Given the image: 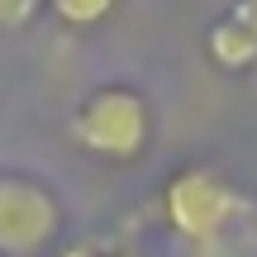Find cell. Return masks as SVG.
Here are the masks:
<instances>
[{"label":"cell","instance_id":"4","mask_svg":"<svg viewBox=\"0 0 257 257\" xmlns=\"http://www.w3.org/2000/svg\"><path fill=\"white\" fill-rule=\"evenodd\" d=\"M205 48H210V57L224 67V72H243V67L257 62V34L243 24L238 15L214 19L210 34H205Z\"/></svg>","mask_w":257,"mask_h":257},{"label":"cell","instance_id":"2","mask_svg":"<svg viewBox=\"0 0 257 257\" xmlns=\"http://www.w3.org/2000/svg\"><path fill=\"white\" fill-rule=\"evenodd\" d=\"M248 195L214 167H181L162 191V214L172 224V233H181L186 243H219L233 224L248 219Z\"/></svg>","mask_w":257,"mask_h":257},{"label":"cell","instance_id":"1","mask_svg":"<svg viewBox=\"0 0 257 257\" xmlns=\"http://www.w3.org/2000/svg\"><path fill=\"white\" fill-rule=\"evenodd\" d=\"M72 143L91 157H105V162H138L153 138V110L148 100L134 91V86H95L81 105H76L72 124H67Z\"/></svg>","mask_w":257,"mask_h":257},{"label":"cell","instance_id":"3","mask_svg":"<svg viewBox=\"0 0 257 257\" xmlns=\"http://www.w3.org/2000/svg\"><path fill=\"white\" fill-rule=\"evenodd\" d=\"M62 233V205L34 176H0V257H38Z\"/></svg>","mask_w":257,"mask_h":257},{"label":"cell","instance_id":"6","mask_svg":"<svg viewBox=\"0 0 257 257\" xmlns=\"http://www.w3.org/2000/svg\"><path fill=\"white\" fill-rule=\"evenodd\" d=\"M43 0H0V29H19Z\"/></svg>","mask_w":257,"mask_h":257},{"label":"cell","instance_id":"5","mask_svg":"<svg viewBox=\"0 0 257 257\" xmlns=\"http://www.w3.org/2000/svg\"><path fill=\"white\" fill-rule=\"evenodd\" d=\"M114 5H119V0H48V10H53L67 29H91V24H100V19L114 15Z\"/></svg>","mask_w":257,"mask_h":257},{"label":"cell","instance_id":"8","mask_svg":"<svg viewBox=\"0 0 257 257\" xmlns=\"http://www.w3.org/2000/svg\"><path fill=\"white\" fill-rule=\"evenodd\" d=\"M105 257H134V252H105Z\"/></svg>","mask_w":257,"mask_h":257},{"label":"cell","instance_id":"7","mask_svg":"<svg viewBox=\"0 0 257 257\" xmlns=\"http://www.w3.org/2000/svg\"><path fill=\"white\" fill-rule=\"evenodd\" d=\"M229 15H238V19H243V24H248V29H252V34H257V0H238V5H233V10H229Z\"/></svg>","mask_w":257,"mask_h":257}]
</instances>
